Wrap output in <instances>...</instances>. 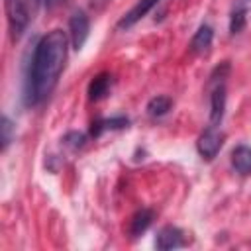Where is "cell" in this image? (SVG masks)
<instances>
[{
	"label": "cell",
	"instance_id": "cell-11",
	"mask_svg": "<svg viewBox=\"0 0 251 251\" xmlns=\"http://www.w3.org/2000/svg\"><path fill=\"white\" fill-rule=\"evenodd\" d=\"M171 106H173V100L169 96H155L147 102V114L151 118H161L171 110Z\"/></svg>",
	"mask_w": 251,
	"mask_h": 251
},
{
	"label": "cell",
	"instance_id": "cell-2",
	"mask_svg": "<svg viewBox=\"0 0 251 251\" xmlns=\"http://www.w3.org/2000/svg\"><path fill=\"white\" fill-rule=\"evenodd\" d=\"M39 6H41V0H4L6 20H8V29L12 39H20L24 35V31L35 20Z\"/></svg>",
	"mask_w": 251,
	"mask_h": 251
},
{
	"label": "cell",
	"instance_id": "cell-14",
	"mask_svg": "<svg viewBox=\"0 0 251 251\" xmlns=\"http://www.w3.org/2000/svg\"><path fill=\"white\" fill-rule=\"evenodd\" d=\"M82 143H84V135L78 131H71L65 135V145H69L71 149H78L82 147Z\"/></svg>",
	"mask_w": 251,
	"mask_h": 251
},
{
	"label": "cell",
	"instance_id": "cell-15",
	"mask_svg": "<svg viewBox=\"0 0 251 251\" xmlns=\"http://www.w3.org/2000/svg\"><path fill=\"white\" fill-rule=\"evenodd\" d=\"M63 0H45V6L47 8H55V6H59Z\"/></svg>",
	"mask_w": 251,
	"mask_h": 251
},
{
	"label": "cell",
	"instance_id": "cell-5",
	"mask_svg": "<svg viewBox=\"0 0 251 251\" xmlns=\"http://www.w3.org/2000/svg\"><path fill=\"white\" fill-rule=\"evenodd\" d=\"M184 233L182 229L175 227V226H165L159 233H157V239H155V245L157 249L161 251H169V249H178V247H184Z\"/></svg>",
	"mask_w": 251,
	"mask_h": 251
},
{
	"label": "cell",
	"instance_id": "cell-3",
	"mask_svg": "<svg viewBox=\"0 0 251 251\" xmlns=\"http://www.w3.org/2000/svg\"><path fill=\"white\" fill-rule=\"evenodd\" d=\"M224 139H226V135L220 131V127L214 126V124H210V126L200 133V137H198V141H196V149H198V153H200L204 159L212 161V159L220 153V149L224 147Z\"/></svg>",
	"mask_w": 251,
	"mask_h": 251
},
{
	"label": "cell",
	"instance_id": "cell-12",
	"mask_svg": "<svg viewBox=\"0 0 251 251\" xmlns=\"http://www.w3.org/2000/svg\"><path fill=\"white\" fill-rule=\"evenodd\" d=\"M245 22H247V8L245 4H239L233 8L231 12V18H229V31L231 33H239L243 27H245Z\"/></svg>",
	"mask_w": 251,
	"mask_h": 251
},
{
	"label": "cell",
	"instance_id": "cell-1",
	"mask_svg": "<svg viewBox=\"0 0 251 251\" xmlns=\"http://www.w3.org/2000/svg\"><path fill=\"white\" fill-rule=\"evenodd\" d=\"M65 61L67 35L63 29H53L37 41L25 78V102L29 106L41 104L53 92L65 69Z\"/></svg>",
	"mask_w": 251,
	"mask_h": 251
},
{
	"label": "cell",
	"instance_id": "cell-10",
	"mask_svg": "<svg viewBox=\"0 0 251 251\" xmlns=\"http://www.w3.org/2000/svg\"><path fill=\"white\" fill-rule=\"evenodd\" d=\"M112 76L108 75V73H100V75H96L92 80H90V84H88V98L90 100H100V98H104L106 94H108V90H110V80Z\"/></svg>",
	"mask_w": 251,
	"mask_h": 251
},
{
	"label": "cell",
	"instance_id": "cell-6",
	"mask_svg": "<svg viewBox=\"0 0 251 251\" xmlns=\"http://www.w3.org/2000/svg\"><path fill=\"white\" fill-rule=\"evenodd\" d=\"M157 4H159V0H137L135 6H133L127 14L122 16V20L118 22V27H120V29H127V27L135 25V24H137L143 16H147Z\"/></svg>",
	"mask_w": 251,
	"mask_h": 251
},
{
	"label": "cell",
	"instance_id": "cell-13",
	"mask_svg": "<svg viewBox=\"0 0 251 251\" xmlns=\"http://www.w3.org/2000/svg\"><path fill=\"white\" fill-rule=\"evenodd\" d=\"M0 129H2V149H6V147L10 145V141H12V133H14V124L10 122L8 116L2 118V126H0Z\"/></svg>",
	"mask_w": 251,
	"mask_h": 251
},
{
	"label": "cell",
	"instance_id": "cell-8",
	"mask_svg": "<svg viewBox=\"0 0 251 251\" xmlns=\"http://www.w3.org/2000/svg\"><path fill=\"white\" fill-rule=\"evenodd\" d=\"M151 222H153V210H149V208L137 210V212L131 216V220H129V235H131V237L141 235V233L151 226Z\"/></svg>",
	"mask_w": 251,
	"mask_h": 251
},
{
	"label": "cell",
	"instance_id": "cell-7",
	"mask_svg": "<svg viewBox=\"0 0 251 251\" xmlns=\"http://www.w3.org/2000/svg\"><path fill=\"white\" fill-rule=\"evenodd\" d=\"M212 39H214V29H212L210 25L202 24V25L196 29V33L192 35V39H190V51L196 53V55L206 53V51L212 47Z\"/></svg>",
	"mask_w": 251,
	"mask_h": 251
},
{
	"label": "cell",
	"instance_id": "cell-9",
	"mask_svg": "<svg viewBox=\"0 0 251 251\" xmlns=\"http://www.w3.org/2000/svg\"><path fill=\"white\" fill-rule=\"evenodd\" d=\"M231 165L239 175H249L251 173V147L237 145L231 151Z\"/></svg>",
	"mask_w": 251,
	"mask_h": 251
},
{
	"label": "cell",
	"instance_id": "cell-16",
	"mask_svg": "<svg viewBox=\"0 0 251 251\" xmlns=\"http://www.w3.org/2000/svg\"><path fill=\"white\" fill-rule=\"evenodd\" d=\"M239 2H241V4H247V2H249V0H239Z\"/></svg>",
	"mask_w": 251,
	"mask_h": 251
},
{
	"label": "cell",
	"instance_id": "cell-4",
	"mask_svg": "<svg viewBox=\"0 0 251 251\" xmlns=\"http://www.w3.org/2000/svg\"><path fill=\"white\" fill-rule=\"evenodd\" d=\"M88 31H90V22L88 16L82 10H76L71 20H69V37H71V45L73 49H82V45L88 39Z\"/></svg>",
	"mask_w": 251,
	"mask_h": 251
}]
</instances>
